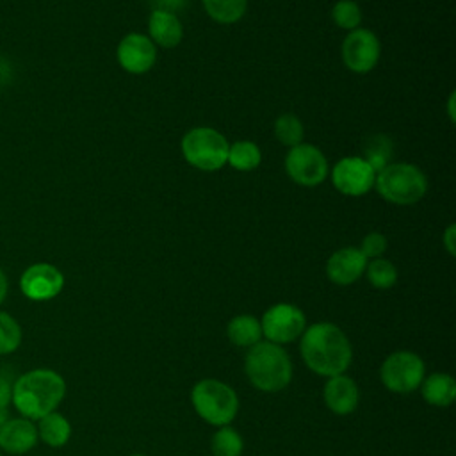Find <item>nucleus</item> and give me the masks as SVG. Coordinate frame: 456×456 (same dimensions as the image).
<instances>
[{
  "mask_svg": "<svg viewBox=\"0 0 456 456\" xmlns=\"http://www.w3.org/2000/svg\"><path fill=\"white\" fill-rule=\"evenodd\" d=\"M322 397L326 406L335 413V415H347L358 406L360 392L356 383L344 376H331L322 390Z\"/></svg>",
  "mask_w": 456,
  "mask_h": 456,
  "instance_id": "nucleus-16",
  "label": "nucleus"
},
{
  "mask_svg": "<svg viewBox=\"0 0 456 456\" xmlns=\"http://www.w3.org/2000/svg\"><path fill=\"white\" fill-rule=\"evenodd\" d=\"M331 18L337 27L354 30L362 21V11L360 5L353 0H338L331 9Z\"/></svg>",
  "mask_w": 456,
  "mask_h": 456,
  "instance_id": "nucleus-28",
  "label": "nucleus"
},
{
  "mask_svg": "<svg viewBox=\"0 0 456 456\" xmlns=\"http://www.w3.org/2000/svg\"><path fill=\"white\" fill-rule=\"evenodd\" d=\"M226 162L237 171L256 169L262 162L260 148L251 141H237L228 148Z\"/></svg>",
  "mask_w": 456,
  "mask_h": 456,
  "instance_id": "nucleus-21",
  "label": "nucleus"
},
{
  "mask_svg": "<svg viewBox=\"0 0 456 456\" xmlns=\"http://www.w3.org/2000/svg\"><path fill=\"white\" fill-rule=\"evenodd\" d=\"M37 444V428L30 419H7L0 426V449L9 454H25Z\"/></svg>",
  "mask_w": 456,
  "mask_h": 456,
  "instance_id": "nucleus-15",
  "label": "nucleus"
},
{
  "mask_svg": "<svg viewBox=\"0 0 456 456\" xmlns=\"http://www.w3.org/2000/svg\"><path fill=\"white\" fill-rule=\"evenodd\" d=\"M183 4H187V0H157V7L155 9L167 11V12L175 14V11L182 9Z\"/></svg>",
  "mask_w": 456,
  "mask_h": 456,
  "instance_id": "nucleus-32",
  "label": "nucleus"
},
{
  "mask_svg": "<svg viewBox=\"0 0 456 456\" xmlns=\"http://www.w3.org/2000/svg\"><path fill=\"white\" fill-rule=\"evenodd\" d=\"M374 185L381 198L395 205H413L428 192L426 175L413 164L395 162L376 173Z\"/></svg>",
  "mask_w": 456,
  "mask_h": 456,
  "instance_id": "nucleus-4",
  "label": "nucleus"
},
{
  "mask_svg": "<svg viewBox=\"0 0 456 456\" xmlns=\"http://www.w3.org/2000/svg\"><path fill=\"white\" fill-rule=\"evenodd\" d=\"M376 171L363 157H344L331 169V182L346 196H363L374 187Z\"/></svg>",
  "mask_w": 456,
  "mask_h": 456,
  "instance_id": "nucleus-10",
  "label": "nucleus"
},
{
  "mask_svg": "<svg viewBox=\"0 0 456 456\" xmlns=\"http://www.w3.org/2000/svg\"><path fill=\"white\" fill-rule=\"evenodd\" d=\"M301 356L310 370L331 378L342 374L349 367L353 349L338 326L331 322H317L303 331Z\"/></svg>",
  "mask_w": 456,
  "mask_h": 456,
  "instance_id": "nucleus-1",
  "label": "nucleus"
},
{
  "mask_svg": "<svg viewBox=\"0 0 456 456\" xmlns=\"http://www.w3.org/2000/svg\"><path fill=\"white\" fill-rule=\"evenodd\" d=\"M150 39L162 48H175L183 37V28L176 14L153 9L148 21Z\"/></svg>",
  "mask_w": 456,
  "mask_h": 456,
  "instance_id": "nucleus-17",
  "label": "nucleus"
},
{
  "mask_svg": "<svg viewBox=\"0 0 456 456\" xmlns=\"http://www.w3.org/2000/svg\"><path fill=\"white\" fill-rule=\"evenodd\" d=\"M132 456H146V454H132Z\"/></svg>",
  "mask_w": 456,
  "mask_h": 456,
  "instance_id": "nucleus-36",
  "label": "nucleus"
},
{
  "mask_svg": "<svg viewBox=\"0 0 456 456\" xmlns=\"http://www.w3.org/2000/svg\"><path fill=\"white\" fill-rule=\"evenodd\" d=\"M367 267V258L358 248H342L337 249L326 264L328 278L337 285H351L356 281Z\"/></svg>",
  "mask_w": 456,
  "mask_h": 456,
  "instance_id": "nucleus-14",
  "label": "nucleus"
},
{
  "mask_svg": "<svg viewBox=\"0 0 456 456\" xmlns=\"http://www.w3.org/2000/svg\"><path fill=\"white\" fill-rule=\"evenodd\" d=\"M5 420H7V417H5V408H0V426H2Z\"/></svg>",
  "mask_w": 456,
  "mask_h": 456,
  "instance_id": "nucleus-35",
  "label": "nucleus"
},
{
  "mask_svg": "<svg viewBox=\"0 0 456 456\" xmlns=\"http://www.w3.org/2000/svg\"><path fill=\"white\" fill-rule=\"evenodd\" d=\"M5 296H7V278H5L4 271L0 269V305L4 303Z\"/></svg>",
  "mask_w": 456,
  "mask_h": 456,
  "instance_id": "nucleus-33",
  "label": "nucleus"
},
{
  "mask_svg": "<svg viewBox=\"0 0 456 456\" xmlns=\"http://www.w3.org/2000/svg\"><path fill=\"white\" fill-rule=\"evenodd\" d=\"M260 326L262 335H265L269 342L281 346L287 342H294L296 338H299V335H303L306 328V319L297 306L289 303H278L264 314Z\"/></svg>",
  "mask_w": 456,
  "mask_h": 456,
  "instance_id": "nucleus-9",
  "label": "nucleus"
},
{
  "mask_svg": "<svg viewBox=\"0 0 456 456\" xmlns=\"http://www.w3.org/2000/svg\"><path fill=\"white\" fill-rule=\"evenodd\" d=\"M203 7L214 21L228 25L244 16L248 0H203Z\"/></svg>",
  "mask_w": 456,
  "mask_h": 456,
  "instance_id": "nucleus-22",
  "label": "nucleus"
},
{
  "mask_svg": "<svg viewBox=\"0 0 456 456\" xmlns=\"http://www.w3.org/2000/svg\"><path fill=\"white\" fill-rule=\"evenodd\" d=\"M367 280L376 289H390L397 281V269L395 265L387 258H374L365 267Z\"/></svg>",
  "mask_w": 456,
  "mask_h": 456,
  "instance_id": "nucleus-26",
  "label": "nucleus"
},
{
  "mask_svg": "<svg viewBox=\"0 0 456 456\" xmlns=\"http://www.w3.org/2000/svg\"><path fill=\"white\" fill-rule=\"evenodd\" d=\"M228 148L230 144L226 137L210 126H196L182 139V153L185 160L201 171L221 169L226 164Z\"/></svg>",
  "mask_w": 456,
  "mask_h": 456,
  "instance_id": "nucleus-6",
  "label": "nucleus"
},
{
  "mask_svg": "<svg viewBox=\"0 0 456 456\" xmlns=\"http://www.w3.org/2000/svg\"><path fill=\"white\" fill-rule=\"evenodd\" d=\"M244 369L251 385L264 392H278L290 383L292 363L285 349L273 342H256L249 347Z\"/></svg>",
  "mask_w": 456,
  "mask_h": 456,
  "instance_id": "nucleus-3",
  "label": "nucleus"
},
{
  "mask_svg": "<svg viewBox=\"0 0 456 456\" xmlns=\"http://www.w3.org/2000/svg\"><path fill=\"white\" fill-rule=\"evenodd\" d=\"M447 109H449V118H451V121H454V93H452L451 98H449Z\"/></svg>",
  "mask_w": 456,
  "mask_h": 456,
  "instance_id": "nucleus-34",
  "label": "nucleus"
},
{
  "mask_svg": "<svg viewBox=\"0 0 456 456\" xmlns=\"http://www.w3.org/2000/svg\"><path fill=\"white\" fill-rule=\"evenodd\" d=\"M422 397L433 406H449L456 397V381L444 372H433L420 383Z\"/></svg>",
  "mask_w": 456,
  "mask_h": 456,
  "instance_id": "nucleus-18",
  "label": "nucleus"
},
{
  "mask_svg": "<svg viewBox=\"0 0 456 456\" xmlns=\"http://www.w3.org/2000/svg\"><path fill=\"white\" fill-rule=\"evenodd\" d=\"M381 383L397 394H408L420 387L424 379V362L410 351L392 353L379 369Z\"/></svg>",
  "mask_w": 456,
  "mask_h": 456,
  "instance_id": "nucleus-7",
  "label": "nucleus"
},
{
  "mask_svg": "<svg viewBox=\"0 0 456 456\" xmlns=\"http://www.w3.org/2000/svg\"><path fill=\"white\" fill-rule=\"evenodd\" d=\"M387 249V239L379 232H370L365 235L360 251L365 258H379V255Z\"/></svg>",
  "mask_w": 456,
  "mask_h": 456,
  "instance_id": "nucleus-29",
  "label": "nucleus"
},
{
  "mask_svg": "<svg viewBox=\"0 0 456 456\" xmlns=\"http://www.w3.org/2000/svg\"><path fill=\"white\" fill-rule=\"evenodd\" d=\"M285 169L296 183L314 187L322 183L328 176V160L317 146L299 142L289 150Z\"/></svg>",
  "mask_w": 456,
  "mask_h": 456,
  "instance_id": "nucleus-8",
  "label": "nucleus"
},
{
  "mask_svg": "<svg viewBox=\"0 0 456 456\" xmlns=\"http://www.w3.org/2000/svg\"><path fill=\"white\" fill-rule=\"evenodd\" d=\"M21 292L32 301H48L64 287L62 273L52 264H34L25 269L20 278Z\"/></svg>",
  "mask_w": 456,
  "mask_h": 456,
  "instance_id": "nucleus-12",
  "label": "nucleus"
},
{
  "mask_svg": "<svg viewBox=\"0 0 456 456\" xmlns=\"http://www.w3.org/2000/svg\"><path fill=\"white\" fill-rule=\"evenodd\" d=\"M240 435L226 426H221L212 436V454L214 456H240L242 452Z\"/></svg>",
  "mask_w": 456,
  "mask_h": 456,
  "instance_id": "nucleus-25",
  "label": "nucleus"
},
{
  "mask_svg": "<svg viewBox=\"0 0 456 456\" xmlns=\"http://www.w3.org/2000/svg\"><path fill=\"white\" fill-rule=\"evenodd\" d=\"M381 53L379 39L372 30L354 28L342 41V61L354 73L370 71Z\"/></svg>",
  "mask_w": 456,
  "mask_h": 456,
  "instance_id": "nucleus-11",
  "label": "nucleus"
},
{
  "mask_svg": "<svg viewBox=\"0 0 456 456\" xmlns=\"http://www.w3.org/2000/svg\"><path fill=\"white\" fill-rule=\"evenodd\" d=\"M71 436V426L66 417L52 411L39 419L37 438H41L50 447H62Z\"/></svg>",
  "mask_w": 456,
  "mask_h": 456,
  "instance_id": "nucleus-20",
  "label": "nucleus"
},
{
  "mask_svg": "<svg viewBox=\"0 0 456 456\" xmlns=\"http://www.w3.org/2000/svg\"><path fill=\"white\" fill-rule=\"evenodd\" d=\"M226 333H228V338L235 346H239V347H251L256 342H260L262 326H260V321L256 317L242 314V315L233 317L228 322Z\"/></svg>",
  "mask_w": 456,
  "mask_h": 456,
  "instance_id": "nucleus-19",
  "label": "nucleus"
},
{
  "mask_svg": "<svg viewBox=\"0 0 456 456\" xmlns=\"http://www.w3.org/2000/svg\"><path fill=\"white\" fill-rule=\"evenodd\" d=\"M454 239H456V226H454V224H451V226H447V230H445V233H444V246L447 248L449 255H452V256L456 255Z\"/></svg>",
  "mask_w": 456,
  "mask_h": 456,
  "instance_id": "nucleus-31",
  "label": "nucleus"
},
{
  "mask_svg": "<svg viewBox=\"0 0 456 456\" xmlns=\"http://www.w3.org/2000/svg\"><path fill=\"white\" fill-rule=\"evenodd\" d=\"M12 399V383L0 374V408H5Z\"/></svg>",
  "mask_w": 456,
  "mask_h": 456,
  "instance_id": "nucleus-30",
  "label": "nucleus"
},
{
  "mask_svg": "<svg viewBox=\"0 0 456 456\" xmlns=\"http://www.w3.org/2000/svg\"><path fill=\"white\" fill-rule=\"evenodd\" d=\"M66 394L64 379L50 369H34L12 383V403L25 419H41L61 404Z\"/></svg>",
  "mask_w": 456,
  "mask_h": 456,
  "instance_id": "nucleus-2",
  "label": "nucleus"
},
{
  "mask_svg": "<svg viewBox=\"0 0 456 456\" xmlns=\"http://www.w3.org/2000/svg\"><path fill=\"white\" fill-rule=\"evenodd\" d=\"M363 159L370 164V167L379 173L385 166L390 164L392 159V141L387 135H374L367 141L363 150Z\"/></svg>",
  "mask_w": 456,
  "mask_h": 456,
  "instance_id": "nucleus-23",
  "label": "nucleus"
},
{
  "mask_svg": "<svg viewBox=\"0 0 456 456\" xmlns=\"http://www.w3.org/2000/svg\"><path fill=\"white\" fill-rule=\"evenodd\" d=\"M157 61L155 43L139 32L125 36L118 45V62L128 73L141 75L153 68Z\"/></svg>",
  "mask_w": 456,
  "mask_h": 456,
  "instance_id": "nucleus-13",
  "label": "nucleus"
},
{
  "mask_svg": "<svg viewBox=\"0 0 456 456\" xmlns=\"http://www.w3.org/2000/svg\"><path fill=\"white\" fill-rule=\"evenodd\" d=\"M274 135L276 139L285 144V146H296L303 141L305 135V128L303 123L297 116L294 114H281L276 121H274Z\"/></svg>",
  "mask_w": 456,
  "mask_h": 456,
  "instance_id": "nucleus-24",
  "label": "nucleus"
},
{
  "mask_svg": "<svg viewBox=\"0 0 456 456\" xmlns=\"http://www.w3.org/2000/svg\"><path fill=\"white\" fill-rule=\"evenodd\" d=\"M196 413L212 426H228L239 410V399L232 387L219 379H201L191 392Z\"/></svg>",
  "mask_w": 456,
  "mask_h": 456,
  "instance_id": "nucleus-5",
  "label": "nucleus"
},
{
  "mask_svg": "<svg viewBox=\"0 0 456 456\" xmlns=\"http://www.w3.org/2000/svg\"><path fill=\"white\" fill-rule=\"evenodd\" d=\"M21 344V328L7 312H0V354L16 351Z\"/></svg>",
  "mask_w": 456,
  "mask_h": 456,
  "instance_id": "nucleus-27",
  "label": "nucleus"
}]
</instances>
